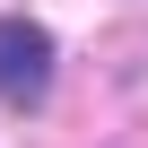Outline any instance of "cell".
I'll return each mask as SVG.
<instances>
[{
	"label": "cell",
	"mask_w": 148,
	"mask_h": 148,
	"mask_svg": "<svg viewBox=\"0 0 148 148\" xmlns=\"http://www.w3.org/2000/svg\"><path fill=\"white\" fill-rule=\"evenodd\" d=\"M44 87H52V35L0 18V105H44Z\"/></svg>",
	"instance_id": "cell-1"
}]
</instances>
